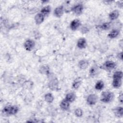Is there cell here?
Returning <instances> with one entry per match:
<instances>
[{
    "mask_svg": "<svg viewBox=\"0 0 123 123\" xmlns=\"http://www.w3.org/2000/svg\"><path fill=\"white\" fill-rule=\"evenodd\" d=\"M19 111V108L16 105H8L4 107L2 111L3 114L7 115H12L16 114Z\"/></svg>",
    "mask_w": 123,
    "mask_h": 123,
    "instance_id": "1",
    "label": "cell"
},
{
    "mask_svg": "<svg viewBox=\"0 0 123 123\" xmlns=\"http://www.w3.org/2000/svg\"><path fill=\"white\" fill-rule=\"evenodd\" d=\"M114 98V94L112 92L105 91L102 92L100 96V100L105 103L110 102Z\"/></svg>",
    "mask_w": 123,
    "mask_h": 123,
    "instance_id": "2",
    "label": "cell"
},
{
    "mask_svg": "<svg viewBox=\"0 0 123 123\" xmlns=\"http://www.w3.org/2000/svg\"><path fill=\"white\" fill-rule=\"evenodd\" d=\"M84 10L83 5L82 4H78L74 5L71 9V11L76 15H80L82 14Z\"/></svg>",
    "mask_w": 123,
    "mask_h": 123,
    "instance_id": "3",
    "label": "cell"
},
{
    "mask_svg": "<svg viewBox=\"0 0 123 123\" xmlns=\"http://www.w3.org/2000/svg\"><path fill=\"white\" fill-rule=\"evenodd\" d=\"M98 99V97L97 95L95 94H91L89 95L86 98L87 103L89 105H95Z\"/></svg>",
    "mask_w": 123,
    "mask_h": 123,
    "instance_id": "4",
    "label": "cell"
},
{
    "mask_svg": "<svg viewBox=\"0 0 123 123\" xmlns=\"http://www.w3.org/2000/svg\"><path fill=\"white\" fill-rule=\"evenodd\" d=\"M35 42L31 39H27L26 40L24 44V46L25 49L27 51H31L35 47Z\"/></svg>",
    "mask_w": 123,
    "mask_h": 123,
    "instance_id": "5",
    "label": "cell"
},
{
    "mask_svg": "<svg viewBox=\"0 0 123 123\" xmlns=\"http://www.w3.org/2000/svg\"><path fill=\"white\" fill-rule=\"evenodd\" d=\"M64 13V7L63 5H60L57 7L53 12L54 15L56 17L60 18L62 16Z\"/></svg>",
    "mask_w": 123,
    "mask_h": 123,
    "instance_id": "6",
    "label": "cell"
},
{
    "mask_svg": "<svg viewBox=\"0 0 123 123\" xmlns=\"http://www.w3.org/2000/svg\"><path fill=\"white\" fill-rule=\"evenodd\" d=\"M81 21L78 19H75L73 20L70 23V27L73 31H75L80 25Z\"/></svg>",
    "mask_w": 123,
    "mask_h": 123,
    "instance_id": "7",
    "label": "cell"
},
{
    "mask_svg": "<svg viewBox=\"0 0 123 123\" xmlns=\"http://www.w3.org/2000/svg\"><path fill=\"white\" fill-rule=\"evenodd\" d=\"M116 64L115 62L112 61H107L103 64L104 68L107 70H111L116 67Z\"/></svg>",
    "mask_w": 123,
    "mask_h": 123,
    "instance_id": "8",
    "label": "cell"
},
{
    "mask_svg": "<svg viewBox=\"0 0 123 123\" xmlns=\"http://www.w3.org/2000/svg\"><path fill=\"white\" fill-rule=\"evenodd\" d=\"M49 88L52 90H55L58 88V81L57 78H53L50 80L48 84Z\"/></svg>",
    "mask_w": 123,
    "mask_h": 123,
    "instance_id": "9",
    "label": "cell"
},
{
    "mask_svg": "<svg viewBox=\"0 0 123 123\" xmlns=\"http://www.w3.org/2000/svg\"><path fill=\"white\" fill-rule=\"evenodd\" d=\"M70 103L68 101L64 98L62 100V101L60 103V108L63 111H67L69 110L70 108Z\"/></svg>",
    "mask_w": 123,
    "mask_h": 123,
    "instance_id": "10",
    "label": "cell"
},
{
    "mask_svg": "<svg viewBox=\"0 0 123 123\" xmlns=\"http://www.w3.org/2000/svg\"><path fill=\"white\" fill-rule=\"evenodd\" d=\"M45 16L41 13H37L35 16V21L37 25H40L44 20Z\"/></svg>",
    "mask_w": 123,
    "mask_h": 123,
    "instance_id": "11",
    "label": "cell"
},
{
    "mask_svg": "<svg viewBox=\"0 0 123 123\" xmlns=\"http://www.w3.org/2000/svg\"><path fill=\"white\" fill-rule=\"evenodd\" d=\"M77 47L80 49H83L86 47V41L84 37L80 38L77 42Z\"/></svg>",
    "mask_w": 123,
    "mask_h": 123,
    "instance_id": "12",
    "label": "cell"
},
{
    "mask_svg": "<svg viewBox=\"0 0 123 123\" xmlns=\"http://www.w3.org/2000/svg\"><path fill=\"white\" fill-rule=\"evenodd\" d=\"M113 113L116 117L121 118L123 115V108L122 107H117L113 110Z\"/></svg>",
    "mask_w": 123,
    "mask_h": 123,
    "instance_id": "13",
    "label": "cell"
},
{
    "mask_svg": "<svg viewBox=\"0 0 123 123\" xmlns=\"http://www.w3.org/2000/svg\"><path fill=\"white\" fill-rule=\"evenodd\" d=\"M119 12L117 10H114L111 12L109 14V17L111 20L117 19L119 16Z\"/></svg>",
    "mask_w": 123,
    "mask_h": 123,
    "instance_id": "14",
    "label": "cell"
},
{
    "mask_svg": "<svg viewBox=\"0 0 123 123\" xmlns=\"http://www.w3.org/2000/svg\"><path fill=\"white\" fill-rule=\"evenodd\" d=\"M64 98L71 103L74 101L76 98V95L73 92H70L66 95Z\"/></svg>",
    "mask_w": 123,
    "mask_h": 123,
    "instance_id": "15",
    "label": "cell"
},
{
    "mask_svg": "<svg viewBox=\"0 0 123 123\" xmlns=\"http://www.w3.org/2000/svg\"><path fill=\"white\" fill-rule=\"evenodd\" d=\"M122 79L119 78H113L112 85L113 87L115 88H119L122 85Z\"/></svg>",
    "mask_w": 123,
    "mask_h": 123,
    "instance_id": "16",
    "label": "cell"
},
{
    "mask_svg": "<svg viewBox=\"0 0 123 123\" xmlns=\"http://www.w3.org/2000/svg\"><path fill=\"white\" fill-rule=\"evenodd\" d=\"M88 65V62L86 60H82L79 62L78 66L80 69L82 70L86 69Z\"/></svg>",
    "mask_w": 123,
    "mask_h": 123,
    "instance_id": "17",
    "label": "cell"
},
{
    "mask_svg": "<svg viewBox=\"0 0 123 123\" xmlns=\"http://www.w3.org/2000/svg\"><path fill=\"white\" fill-rule=\"evenodd\" d=\"M51 11V7L49 5L46 6L42 8L40 11V13H41L44 16L48 15Z\"/></svg>",
    "mask_w": 123,
    "mask_h": 123,
    "instance_id": "18",
    "label": "cell"
},
{
    "mask_svg": "<svg viewBox=\"0 0 123 123\" xmlns=\"http://www.w3.org/2000/svg\"><path fill=\"white\" fill-rule=\"evenodd\" d=\"M44 99L47 102L50 103L53 102L54 100V97L51 93H48L45 95Z\"/></svg>",
    "mask_w": 123,
    "mask_h": 123,
    "instance_id": "19",
    "label": "cell"
},
{
    "mask_svg": "<svg viewBox=\"0 0 123 123\" xmlns=\"http://www.w3.org/2000/svg\"><path fill=\"white\" fill-rule=\"evenodd\" d=\"M81 84V79L80 78H78L75 79L73 84H72V87L74 89H78Z\"/></svg>",
    "mask_w": 123,
    "mask_h": 123,
    "instance_id": "20",
    "label": "cell"
},
{
    "mask_svg": "<svg viewBox=\"0 0 123 123\" xmlns=\"http://www.w3.org/2000/svg\"><path fill=\"white\" fill-rule=\"evenodd\" d=\"M119 34V31L117 29H113L108 34V37L110 38L116 37Z\"/></svg>",
    "mask_w": 123,
    "mask_h": 123,
    "instance_id": "21",
    "label": "cell"
},
{
    "mask_svg": "<svg viewBox=\"0 0 123 123\" xmlns=\"http://www.w3.org/2000/svg\"><path fill=\"white\" fill-rule=\"evenodd\" d=\"M104 86V82L101 80H99V81H98L96 83L95 86V88L96 90H100L103 88Z\"/></svg>",
    "mask_w": 123,
    "mask_h": 123,
    "instance_id": "22",
    "label": "cell"
},
{
    "mask_svg": "<svg viewBox=\"0 0 123 123\" xmlns=\"http://www.w3.org/2000/svg\"><path fill=\"white\" fill-rule=\"evenodd\" d=\"M111 23L105 22V23H103L100 26V28L103 30H109L111 28Z\"/></svg>",
    "mask_w": 123,
    "mask_h": 123,
    "instance_id": "23",
    "label": "cell"
},
{
    "mask_svg": "<svg viewBox=\"0 0 123 123\" xmlns=\"http://www.w3.org/2000/svg\"><path fill=\"white\" fill-rule=\"evenodd\" d=\"M40 72L41 74H49V68L47 66H42L40 68Z\"/></svg>",
    "mask_w": 123,
    "mask_h": 123,
    "instance_id": "24",
    "label": "cell"
},
{
    "mask_svg": "<svg viewBox=\"0 0 123 123\" xmlns=\"http://www.w3.org/2000/svg\"><path fill=\"white\" fill-rule=\"evenodd\" d=\"M98 68L95 66L91 67L89 70V74L91 76H94L96 75L98 73Z\"/></svg>",
    "mask_w": 123,
    "mask_h": 123,
    "instance_id": "25",
    "label": "cell"
},
{
    "mask_svg": "<svg viewBox=\"0 0 123 123\" xmlns=\"http://www.w3.org/2000/svg\"><path fill=\"white\" fill-rule=\"evenodd\" d=\"M113 78H119L122 79L123 78V72L121 71H117L114 73L113 76Z\"/></svg>",
    "mask_w": 123,
    "mask_h": 123,
    "instance_id": "26",
    "label": "cell"
},
{
    "mask_svg": "<svg viewBox=\"0 0 123 123\" xmlns=\"http://www.w3.org/2000/svg\"><path fill=\"white\" fill-rule=\"evenodd\" d=\"M83 114V111L80 108H77L74 111V114L77 117H81L82 116Z\"/></svg>",
    "mask_w": 123,
    "mask_h": 123,
    "instance_id": "27",
    "label": "cell"
},
{
    "mask_svg": "<svg viewBox=\"0 0 123 123\" xmlns=\"http://www.w3.org/2000/svg\"><path fill=\"white\" fill-rule=\"evenodd\" d=\"M117 57L119 59L123 60V52H121L119 53L117 55Z\"/></svg>",
    "mask_w": 123,
    "mask_h": 123,
    "instance_id": "28",
    "label": "cell"
},
{
    "mask_svg": "<svg viewBox=\"0 0 123 123\" xmlns=\"http://www.w3.org/2000/svg\"><path fill=\"white\" fill-rule=\"evenodd\" d=\"M123 94L121 93L120 95H119V101L121 102V103H123Z\"/></svg>",
    "mask_w": 123,
    "mask_h": 123,
    "instance_id": "29",
    "label": "cell"
}]
</instances>
